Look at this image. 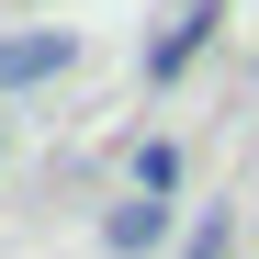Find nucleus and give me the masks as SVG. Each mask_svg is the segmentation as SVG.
<instances>
[{
  "label": "nucleus",
  "mask_w": 259,
  "mask_h": 259,
  "mask_svg": "<svg viewBox=\"0 0 259 259\" xmlns=\"http://www.w3.org/2000/svg\"><path fill=\"white\" fill-rule=\"evenodd\" d=\"M79 46L68 34H0V91H34V79H57Z\"/></svg>",
  "instance_id": "1"
},
{
  "label": "nucleus",
  "mask_w": 259,
  "mask_h": 259,
  "mask_svg": "<svg viewBox=\"0 0 259 259\" xmlns=\"http://www.w3.org/2000/svg\"><path fill=\"white\" fill-rule=\"evenodd\" d=\"M102 237H113V259H147V248H169V203H147V192H124V203L102 214Z\"/></svg>",
  "instance_id": "2"
},
{
  "label": "nucleus",
  "mask_w": 259,
  "mask_h": 259,
  "mask_svg": "<svg viewBox=\"0 0 259 259\" xmlns=\"http://www.w3.org/2000/svg\"><path fill=\"white\" fill-rule=\"evenodd\" d=\"M203 34H214V0H192V12H181V23H169V34H158V46H147V79H181V68L203 57Z\"/></svg>",
  "instance_id": "3"
},
{
  "label": "nucleus",
  "mask_w": 259,
  "mask_h": 259,
  "mask_svg": "<svg viewBox=\"0 0 259 259\" xmlns=\"http://www.w3.org/2000/svg\"><path fill=\"white\" fill-rule=\"evenodd\" d=\"M136 192H147V203L181 192V147H169V136H147V147H136Z\"/></svg>",
  "instance_id": "4"
}]
</instances>
